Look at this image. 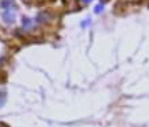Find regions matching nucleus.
I'll return each instance as SVG.
<instances>
[{
  "label": "nucleus",
  "instance_id": "f257e3e1",
  "mask_svg": "<svg viewBox=\"0 0 149 127\" xmlns=\"http://www.w3.org/2000/svg\"><path fill=\"white\" fill-rule=\"evenodd\" d=\"M1 7H3V20L6 23H12L16 19V8L14 7L12 0H1Z\"/></svg>",
  "mask_w": 149,
  "mask_h": 127
},
{
  "label": "nucleus",
  "instance_id": "f03ea898",
  "mask_svg": "<svg viewBox=\"0 0 149 127\" xmlns=\"http://www.w3.org/2000/svg\"><path fill=\"white\" fill-rule=\"evenodd\" d=\"M103 10V6H98V7L95 8V12H100Z\"/></svg>",
  "mask_w": 149,
  "mask_h": 127
},
{
  "label": "nucleus",
  "instance_id": "7ed1b4c3",
  "mask_svg": "<svg viewBox=\"0 0 149 127\" xmlns=\"http://www.w3.org/2000/svg\"><path fill=\"white\" fill-rule=\"evenodd\" d=\"M83 1H84V3H90L91 0H83Z\"/></svg>",
  "mask_w": 149,
  "mask_h": 127
}]
</instances>
